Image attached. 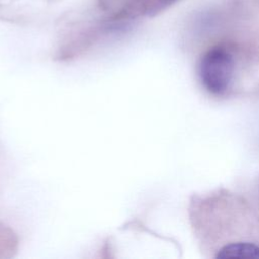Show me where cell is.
Segmentation results:
<instances>
[{"mask_svg":"<svg viewBox=\"0 0 259 259\" xmlns=\"http://www.w3.org/2000/svg\"><path fill=\"white\" fill-rule=\"evenodd\" d=\"M215 258H248L259 259V246L250 242H232L229 245L222 247Z\"/></svg>","mask_w":259,"mask_h":259,"instance_id":"obj_2","label":"cell"},{"mask_svg":"<svg viewBox=\"0 0 259 259\" xmlns=\"http://www.w3.org/2000/svg\"><path fill=\"white\" fill-rule=\"evenodd\" d=\"M198 73L204 88L212 94H224L234 81L235 60L225 48L208 50L200 60Z\"/></svg>","mask_w":259,"mask_h":259,"instance_id":"obj_1","label":"cell"},{"mask_svg":"<svg viewBox=\"0 0 259 259\" xmlns=\"http://www.w3.org/2000/svg\"><path fill=\"white\" fill-rule=\"evenodd\" d=\"M163 2H166V3H168V2H172V1H174V0H162Z\"/></svg>","mask_w":259,"mask_h":259,"instance_id":"obj_3","label":"cell"}]
</instances>
